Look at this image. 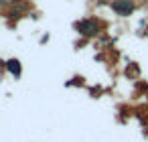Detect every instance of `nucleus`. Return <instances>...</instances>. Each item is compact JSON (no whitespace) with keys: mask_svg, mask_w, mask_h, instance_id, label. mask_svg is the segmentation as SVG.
Returning <instances> with one entry per match:
<instances>
[{"mask_svg":"<svg viewBox=\"0 0 148 142\" xmlns=\"http://www.w3.org/2000/svg\"><path fill=\"white\" fill-rule=\"evenodd\" d=\"M112 8L116 10V14H120V16H128L136 6H134L132 0H114V2H112Z\"/></svg>","mask_w":148,"mask_h":142,"instance_id":"1","label":"nucleus"},{"mask_svg":"<svg viewBox=\"0 0 148 142\" xmlns=\"http://www.w3.org/2000/svg\"><path fill=\"white\" fill-rule=\"evenodd\" d=\"M77 31L81 33V35H85V37H91V35H95L97 33V23L95 21H81V23H77Z\"/></svg>","mask_w":148,"mask_h":142,"instance_id":"2","label":"nucleus"},{"mask_svg":"<svg viewBox=\"0 0 148 142\" xmlns=\"http://www.w3.org/2000/svg\"><path fill=\"white\" fill-rule=\"evenodd\" d=\"M6 67H8V71H10V73H14L16 77L21 75V63H18V59H10V61L6 63Z\"/></svg>","mask_w":148,"mask_h":142,"instance_id":"3","label":"nucleus"}]
</instances>
